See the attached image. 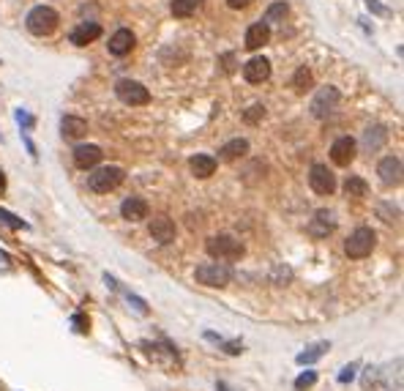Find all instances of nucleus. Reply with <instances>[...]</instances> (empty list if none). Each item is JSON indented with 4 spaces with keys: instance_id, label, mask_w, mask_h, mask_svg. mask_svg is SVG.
I'll return each mask as SVG.
<instances>
[{
    "instance_id": "0eeeda50",
    "label": "nucleus",
    "mask_w": 404,
    "mask_h": 391,
    "mask_svg": "<svg viewBox=\"0 0 404 391\" xmlns=\"http://www.w3.org/2000/svg\"><path fill=\"white\" fill-rule=\"evenodd\" d=\"M339 99H342L339 88H333V85H328V88H320V91L314 93V99H312L309 110H312V115H314V118H325V115H331V112L336 110Z\"/></svg>"
},
{
    "instance_id": "a211bd4d",
    "label": "nucleus",
    "mask_w": 404,
    "mask_h": 391,
    "mask_svg": "<svg viewBox=\"0 0 404 391\" xmlns=\"http://www.w3.org/2000/svg\"><path fill=\"white\" fill-rule=\"evenodd\" d=\"M60 134L66 140H79L88 134V121L85 118H77V115H63L60 118Z\"/></svg>"
},
{
    "instance_id": "c9c22d12",
    "label": "nucleus",
    "mask_w": 404,
    "mask_h": 391,
    "mask_svg": "<svg viewBox=\"0 0 404 391\" xmlns=\"http://www.w3.org/2000/svg\"><path fill=\"white\" fill-rule=\"evenodd\" d=\"M249 3H251V0H227V5H229V8H246Z\"/></svg>"
},
{
    "instance_id": "393cba45",
    "label": "nucleus",
    "mask_w": 404,
    "mask_h": 391,
    "mask_svg": "<svg viewBox=\"0 0 404 391\" xmlns=\"http://www.w3.org/2000/svg\"><path fill=\"white\" fill-rule=\"evenodd\" d=\"M202 3H205V0H173V14H175L178 19H186V16H192V14L200 11Z\"/></svg>"
},
{
    "instance_id": "4468645a",
    "label": "nucleus",
    "mask_w": 404,
    "mask_h": 391,
    "mask_svg": "<svg viewBox=\"0 0 404 391\" xmlns=\"http://www.w3.org/2000/svg\"><path fill=\"white\" fill-rule=\"evenodd\" d=\"M134 44H137V38H134V33L131 30H126V27H121V30H115L112 33V38H110V52L112 55H118V58H123V55H129L131 49H134Z\"/></svg>"
},
{
    "instance_id": "4be33fe9",
    "label": "nucleus",
    "mask_w": 404,
    "mask_h": 391,
    "mask_svg": "<svg viewBox=\"0 0 404 391\" xmlns=\"http://www.w3.org/2000/svg\"><path fill=\"white\" fill-rule=\"evenodd\" d=\"M386 143H388V129H386V126H369V129H366V134H364V148H366L369 154L380 151Z\"/></svg>"
},
{
    "instance_id": "f3484780",
    "label": "nucleus",
    "mask_w": 404,
    "mask_h": 391,
    "mask_svg": "<svg viewBox=\"0 0 404 391\" xmlns=\"http://www.w3.org/2000/svg\"><path fill=\"white\" fill-rule=\"evenodd\" d=\"M101 36V25L99 22H82V25H77L74 30H71V44H77V47H85V44H90V41H96Z\"/></svg>"
},
{
    "instance_id": "c756f323",
    "label": "nucleus",
    "mask_w": 404,
    "mask_h": 391,
    "mask_svg": "<svg viewBox=\"0 0 404 391\" xmlns=\"http://www.w3.org/2000/svg\"><path fill=\"white\" fill-rule=\"evenodd\" d=\"M0 222H3V224H8L11 230H25V227H27V222L16 219L14 213H8V211H3V208H0Z\"/></svg>"
},
{
    "instance_id": "b1692460",
    "label": "nucleus",
    "mask_w": 404,
    "mask_h": 391,
    "mask_svg": "<svg viewBox=\"0 0 404 391\" xmlns=\"http://www.w3.org/2000/svg\"><path fill=\"white\" fill-rule=\"evenodd\" d=\"M104 282H107L110 287L121 290V293H123V298H126V301H129V304L134 307V312H140V315H148V304H145V298H140V296H137V293H131V290H123V287H121V285H118V282H115V279H112L110 274L104 276Z\"/></svg>"
},
{
    "instance_id": "5701e85b",
    "label": "nucleus",
    "mask_w": 404,
    "mask_h": 391,
    "mask_svg": "<svg viewBox=\"0 0 404 391\" xmlns=\"http://www.w3.org/2000/svg\"><path fill=\"white\" fill-rule=\"evenodd\" d=\"M189 167H192V173H194L197 178H210V176L216 173V159L207 156V154H197V156H192Z\"/></svg>"
},
{
    "instance_id": "f257e3e1",
    "label": "nucleus",
    "mask_w": 404,
    "mask_h": 391,
    "mask_svg": "<svg viewBox=\"0 0 404 391\" xmlns=\"http://www.w3.org/2000/svg\"><path fill=\"white\" fill-rule=\"evenodd\" d=\"M123 181H126V170L115 167V165H107V167H96L88 176V189L96 192V195H107V192L118 189Z\"/></svg>"
},
{
    "instance_id": "7ed1b4c3",
    "label": "nucleus",
    "mask_w": 404,
    "mask_h": 391,
    "mask_svg": "<svg viewBox=\"0 0 404 391\" xmlns=\"http://www.w3.org/2000/svg\"><path fill=\"white\" fill-rule=\"evenodd\" d=\"M58 22H60V16L49 5H36L27 14V19H25V25H27V30L33 36H49V33H55L58 30Z\"/></svg>"
},
{
    "instance_id": "473e14b6",
    "label": "nucleus",
    "mask_w": 404,
    "mask_h": 391,
    "mask_svg": "<svg viewBox=\"0 0 404 391\" xmlns=\"http://www.w3.org/2000/svg\"><path fill=\"white\" fill-rule=\"evenodd\" d=\"M355 372H358V364H347L342 372H339V383H350V381H355Z\"/></svg>"
},
{
    "instance_id": "423d86ee",
    "label": "nucleus",
    "mask_w": 404,
    "mask_h": 391,
    "mask_svg": "<svg viewBox=\"0 0 404 391\" xmlns=\"http://www.w3.org/2000/svg\"><path fill=\"white\" fill-rule=\"evenodd\" d=\"M115 93L123 104H131V107H142V104L151 102V91L137 80H121L115 85Z\"/></svg>"
},
{
    "instance_id": "c85d7f7f",
    "label": "nucleus",
    "mask_w": 404,
    "mask_h": 391,
    "mask_svg": "<svg viewBox=\"0 0 404 391\" xmlns=\"http://www.w3.org/2000/svg\"><path fill=\"white\" fill-rule=\"evenodd\" d=\"M284 14H287V3H273V5L268 8V14H265V19H262V22H268V25H270V22L281 19Z\"/></svg>"
},
{
    "instance_id": "dca6fc26",
    "label": "nucleus",
    "mask_w": 404,
    "mask_h": 391,
    "mask_svg": "<svg viewBox=\"0 0 404 391\" xmlns=\"http://www.w3.org/2000/svg\"><path fill=\"white\" fill-rule=\"evenodd\" d=\"M101 148L99 145H77L74 148V165L77 167H82V170H90V167H96L99 162H101Z\"/></svg>"
},
{
    "instance_id": "9b49d317",
    "label": "nucleus",
    "mask_w": 404,
    "mask_h": 391,
    "mask_svg": "<svg viewBox=\"0 0 404 391\" xmlns=\"http://www.w3.org/2000/svg\"><path fill=\"white\" fill-rule=\"evenodd\" d=\"M377 176L386 187H399L402 184V159L399 156H386L377 165Z\"/></svg>"
},
{
    "instance_id": "e433bc0d",
    "label": "nucleus",
    "mask_w": 404,
    "mask_h": 391,
    "mask_svg": "<svg viewBox=\"0 0 404 391\" xmlns=\"http://www.w3.org/2000/svg\"><path fill=\"white\" fill-rule=\"evenodd\" d=\"M5 189V178H3V173H0V192Z\"/></svg>"
},
{
    "instance_id": "a878e982",
    "label": "nucleus",
    "mask_w": 404,
    "mask_h": 391,
    "mask_svg": "<svg viewBox=\"0 0 404 391\" xmlns=\"http://www.w3.org/2000/svg\"><path fill=\"white\" fill-rule=\"evenodd\" d=\"M344 195L347 197H366L369 195V184L361 178V176H350L347 181H344Z\"/></svg>"
},
{
    "instance_id": "6e6552de",
    "label": "nucleus",
    "mask_w": 404,
    "mask_h": 391,
    "mask_svg": "<svg viewBox=\"0 0 404 391\" xmlns=\"http://www.w3.org/2000/svg\"><path fill=\"white\" fill-rule=\"evenodd\" d=\"M309 187L317 195H333L336 192V176L328 170V165H312V170H309Z\"/></svg>"
},
{
    "instance_id": "39448f33",
    "label": "nucleus",
    "mask_w": 404,
    "mask_h": 391,
    "mask_svg": "<svg viewBox=\"0 0 404 391\" xmlns=\"http://www.w3.org/2000/svg\"><path fill=\"white\" fill-rule=\"evenodd\" d=\"M194 279L205 287H227L232 282V271L224 263H202L194 271Z\"/></svg>"
},
{
    "instance_id": "9d476101",
    "label": "nucleus",
    "mask_w": 404,
    "mask_h": 391,
    "mask_svg": "<svg viewBox=\"0 0 404 391\" xmlns=\"http://www.w3.org/2000/svg\"><path fill=\"white\" fill-rule=\"evenodd\" d=\"M355 140L353 137H339V140H333V145H331V159H333V165L336 167H350L353 165V159H355Z\"/></svg>"
},
{
    "instance_id": "f8f14e48",
    "label": "nucleus",
    "mask_w": 404,
    "mask_h": 391,
    "mask_svg": "<svg viewBox=\"0 0 404 391\" xmlns=\"http://www.w3.org/2000/svg\"><path fill=\"white\" fill-rule=\"evenodd\" d=\"M148 213H151V205L142 197H126L121 202V216L126 222H142V219H148Z\"/></svg>"
},
{
    "instance_id": "aec40b11",
    "label": "nucleus",
    "mask_w": 404,
    "mask_h": 391,
    "mask_svg": "<svg viewBox=\"0 0 404 391\" xmlns=\"http://www.w3.org/2000/svg\"><path fill=\"white\" fill-rule=\"evenodd\" d=\"M249 154V140H243V137H235V140H229V143H224L221 148H218V156L224 159V162H238V159H243Z\"/></svg>"
},
{
    "instance_id": "f03ea898",
    "label": "nucleus",
    "mask_w": 404,
    "mask_h": 391,
    "mask_svg": "<svg viewBox=\"0 0 404 391\" xmlns=\"http://www.w3.org/2000/svg\"><path fill=\"white\" fill-rule=\"evenodd\" d=\"M205 252H207L210 257H216V260H227V263H232V260H240L246 249H243V244H240L235 235L221 233V235H210V238H207Z\"/></svg>"
},
{
    "instance_id": "1a4fd4ad",
    "label": "nucleus",
    "mask_w": 404,
    "mask_h": 391,
    "mask_svg": "<svg viewBox=\"0 0 404 391\" xmlns=\"http://www.w3.org/2000/svg\"><path fill=\"white\" fill-rule=\"evenodd\" d=\"M306 230H309L312 238H328V235L336 230V216H333V211H325V208L314 211V216H312V222H309Z\"/></svg>"
},
{
    "instance_id": "2f4dec72",
    "label": "nucleus",
    "mask_w": 404,
    "mask_h": 391,
    "mask_svg": "<svg viewBox=\"0 0 404 391\" xmlns=\"http://www.w3.org/2000/svg\"><path fill=\"white\" fill-rule=\"evenodd\" d=\"M377 211H380V216H386V222H396V219H399V208H394V205H388V202H383Z\"/></svg>"
},
{
    "instance_id": "f704fd0d",
    "label": "nucleus",
    "mask_w": 404,
    "mask_h": 391,
    "mask_svg": "<svg viewBox=\"0 0 404 391\" xmlns=\"http://www.w3.org/2000/svg\"><path fill=\"white\" fill-rule=\"evenodd\" d=\"M218 345H221V348H224V351L229 353V356H238V353L243 351V348H240V342H224V340H221Z\"/></svg>"
},
{
    "instance_id": "412c9836",
    "label": "nucleus",
    "mask_w": 404,
    "mask_h": 391,
    "mask_svg": "<svg viewBox=\"0 0 404 391\" xmlns=\"http://www.w3.org/2000/svg\"><path fill=\"white\" fill-rule=\"evenodd\" d=\"M325 351H331V342H325V340H320V342H312V345H306L298 356H295V362L301 364V367H306V364H314V362H320L323 356H325Z\"/></svg>"
},
{
    "instance_id": "20e7f679",
    "label": "nucleus",
    "mask_w": 404,
    "mask_h": 391,
    "mask_svg": "<svg viewBox=\"0 0 404 391\" xmlns=\"http://www.w3.org/2000/svg\"><path fill=\"white\" fill-rule=\"evenodd\" d=\"M375 244H377L375 230H372V227H358V230H353L350 238L344 241V252H347V257H353V260H364V257L372 254Z\"/></svg>"
},
{
    "instance_id": "cd10ccee",
    "label": "nucleus",
    "mask_w": 404,
    "mask_h": 391,
    "mask_svg": "<svg viewBox=\"0 0 404 391\" xmlns=\"http://www.w3.org/2000/svg\"><path fill=\"white\" fill-rule=\"evenodd\" d=\"M314 383H317V372H314V370H306V372H301V375L295 378V391L312 389Z\"/></svg>"
},
{
    "instance_id": "bb28decb",
    "label": "nucleus",
    "mask_w": 404,
    "mask_h": 391,
    "mask_svg": "<svg viewBox=\"0 0 404 391\" xmlns=\"http://www.w3.org/2000/svg\"><path fill=\"white\" fill-rule=\"evenodd\" d=\"M312 85H314V77H312V71H309L306 66H301V69L295 71V77H292V88H295L298 93H306Z\"/></svg>"
},
{
    "instance_id": "2eb2a0df",
    "label": "nucleus",
    "mask_w": 404,
    "mask_h": 391,
    "mask_svg": "<svg viewBox=\"0 0 404 391\" xmlns=\"http://www.w3.org/2000/svg\"><path fill=\"white\" fill-rule=\"evenodd\" d=\"M151 238L159 244H170L175 241V222L170 216H156L151 219Z\"/></svg>"
},
{
    "instance_id": "ddd939ff",
    "label": "nucleus",
    "mask_w": 404,
    "mask_h": 391,
    "mask_svg": "<svg viewBox=\"0 0 404 391\" xmlns=\"http://www.w3.org/2000/svg\"><path fill=\"white\" fill-rule=\"evenodd\" d=\"M243 77H246V82H251V85L265 82V80L270 77V60H268V58H251V60L243 66Z\"/></svg>"
},
{
    "instance_id": "72a5a7b5",
    "label": "nucleus",
    "mask_w": 404,
    "mask_h": 391,
    "mask_svg": "<svg viewBox=\"0 0 404 391\" xmlns=\"http://www.w3.org/2000/svg\"><path fill=\"white\" fill-rule=\"evenodd\" d=\"M71 323H74V331H77V334H85V331H88V323H85V318H82V315H74V318H71Z\"/></svg>"
},
{
    "instance_id": "7c9ffc66",
    "label": "nucleus",
    "mask_w": 404,
    "mask_h": 391,
    "mask_svg": "<svg viewBox=\"0 0 404 391\" xmlns=\"http://www.w3.org/2000/svg\"><path fill=\"white\" fill-rule=\"evenodd\" d=\"M262 118H265V107H262V104L249 107V112L243 115V121H246V123H257V121H262Z\"/></svg>"
},
{
    "instance_id": "6ab92c4d",
    "label": "nucleus",
    "mask_w": 404,
    "mask_h": 391,
    "mask_svg": "<svg viewBox=\"0 0 404 391\" xmlns=\"http://www.w3.org/2000/svg\"><path fill=\"white\" fill-rule=\"evenodd\" d=\"M270 41V25L268 22H254L246 30V49H260Z\"/></svg>"
}]
</instances>
